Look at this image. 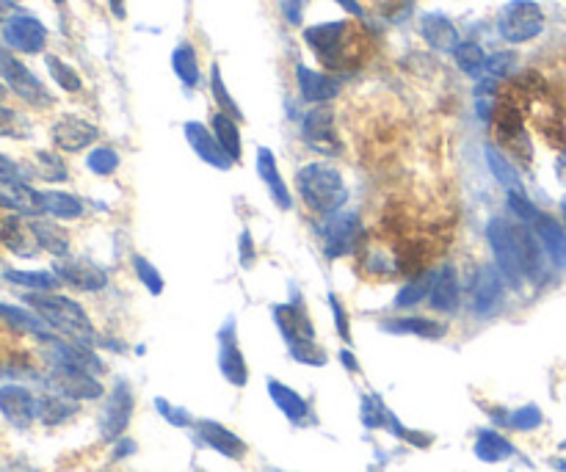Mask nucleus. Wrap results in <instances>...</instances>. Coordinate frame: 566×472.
<instances>
[{
  "instance_id": "35",
  "label": "nucleus",
  "mask_w": 566,
  "mask_h": 472,
  "mask_svg": "<svg viewBox=\"0 0 566 472\" xmlns=\"http://www.w3.org/2000/svg\"><path fill=\"white\" fill-rule=\"evenodd\" d=\"M78 401H70V398H64V395H42L39 398V406H36V420L39 423H45V426H61V423H67L72 417L78 415Z\"/></svg>"
},
{
  "instance_id": "29",
  "label": "nucleus",
  "mask_w": 566,
  "mask_h": 472,
  "mask_svg": "<svg viewBox=\"0 0 566 472\" xmlns=\"http://www.w3.org/2000/svg\"><path fill=\"white\" fill-rule=\"evenodd\" d=\"M0 321L9 323L14 332L31 334V337L42 340V343L50 340V337H56V332L34 310H23V307H14V304H0Z\"/></svg>"
},
{
  "instance_id": "8",
  "label": "nucleus",
  "mask_w": 566,
  "mask_h": 472,
  "mask_svg": "<svg viewBox=\"0 0 566 472\" xmlns=\"http://www.w3.org/2000/svg\"><path fill=\"white\" fill-rule=\"evenodd\" d=\"M321 243H324L326 260H343L357 252L362 238V221L351 210H340L332 216H324V224L318 227Z\"/></svg>"
},
{
  "instance_id": "19",
  "label": "nucleus",
  "mask_w": 566,
  "mask_h": 472,
  "mask_svg": "<svg viewBox=\"0 0 566 472\" xmlns=\"http://www.w3.org/2000/svg\"><path fill=\"white\" fill-rule=\"evenodd\" d=\"M194 434H197L199 445L216 450L224 459L243 461L246 459V453H249L246 442H243L235 431L216 423V420H197V423H194Z\"/></svg>"
},
{
  "instance_id": "25",
  "label": "nucleus",
  "mask_w": 566,
  "mask_h": 472,
  "mask_svg": "<svg viewBox=\"0 0 566 472\" xmlns=\"http://www.w3.org/2000/svg\"><path fill=\"white\" fill-rule=\"evenodd\" d=\"M431 310L439 315H453L462 307V285H459V274L453 265H442L437 268V279H434V288L428 296Z\"/></svg>"
},
{
  "instance_id": "26",
  "label": "nucleus",
  "mask_w": 566,
  "mask_h": 472,
  "mask_svg": "<svg viewBox=\"0 0 566 472\" xmlns=\"http://www.w3.org/2000/svg\"><path fill=\"white\" fill-rule=\"evenodd\" d=\"M266 387H268V398H271V403H274L279 412L285 415V420H290L293 426L310 423L312 412H310V403H307L304 395H299L293 387H288L285 381L279 379H268Z\"/></svg>"
},
{
  "instance_id": "21",
  "label": "nucleus",
  "mask_w": 566,
  "mask_h": 472,
  "mask_svg": "<svg viewBox=\"0 0 566 472\" xmlns=\"http://www.w3.org/2000/svg\"><path fill=\"white\" fill-rule=\"evenodd\" d=\"M39 398L23 384H0V415L14 428H31Z\"/></svg>"
},
{
  "instance_id": "31",
  "label": "nucleus",
  "mask_w": 566,
  "mask_h": 472,
  "mask_svg": "<svg viewBox=\"0 0 566 472\" xmlns=\"http://www.w3.org/2000/svg\"><path fill=\"white\" fill-rule=\"evenodd\" d=\"M42 213L56 221H78L86 213V205L75 194L50 188V191H42Z\"/></svg>"
},
{
  "instance_id": "50",
  "label": "nucleus",
  "mask_w": 566,
  "mask_h": 472,
  "mask_svg": "<svg viewBox=\"0 0 566 472\" xmlns=\"http://www.w3.org/2000/svg\"><path fill=\"white\" fill-rule=\"evenodd\" d=\"M326 304H329V310L335 315V329L337 334H340V340H343V343H351V323H348V312L346 307H343V301L337 299L335 293H329V296H326Z\"/></svg>"
},
{
  "instance_id": "9",
  "label": "nucleus",
  "mask_w": 566,
  "mask_h": 472,
  "mask_svg": "<svg viewBox=\"0 0 566 472\" xmlns=\"http://www.w3.org/2000/svg\"><path fill=\"white\" fill-rule=\"evenodd\" d=\"M136 412V395H133V387H130L128 379H116L108 398H105L103 412H100V420H97V428H100V439L103 442H111L114 445L116 439L125 437V431L130 426V417Z\"/></svg>"
},
{
  "instance_id": "46",
  "label": "nucleus",
  "mask_w": 566,
  "mask_h": 472,
  "mask_svg": "<svg viewBox=\"0 0 566 472\" xmlns=\"http://www.w3.org/2000/svg\"><path fill=\"white\" fill-rule=\"evenodd\" d=\"M0 136H3V139L25 141L31 136V122H28L23 114H17L12 108H6V105H0Z\"/></svg>"
},
{
  "instance_id": "13",
  "label": "nucleus",
  "mask_w": 566,
  "mask_h": 472,
  "mask_svg": "<svg viewBox=\"0 0 566 472\" xmlns=\"http://www.w3.org/2000/svg\"><path fill=\"white\" fill-rule=\"evenodd\" d=\"M301 136H304V144L315 150L318 155H326V158H335L343 152V144L337 139L335 130V114L326 108V105H312L310 111L301 119Z\"/></svg>"
},
{
  "instance_id": "53",
  "label": "nucleus",
  "mask_w": 566,
  "mask_h": 472,
  "mask_svg": "<svg viewBox=\"0 0 566 472\" xmlns=\"http://www.w3.org/2000/svg\"><path fill=\"white\" fill-rule=\"evenodd\" d=\"M304 9H307V0H279V12L285 17V23L290 25H301Z\"/></svg>"
},
{
  "instance_id": "33",
  "label": "nucleus",
  "mask_w": 566,
  "mask_h": 472,
  "mask_svg": "<svg viewBox=\"0 0 566 472\" xmlns=\"http://www.w3.org/2000/svg\"><path fill=\"white\" fill-rule=\"evenodd\" d=\"M31 221V230H34L36 241L42 252H50L56 260L70 254V235L64 232V227H58L56 221L47 219H28Z\"/></svg>"
},
{
  "instance_id": "36",
  "label": "nucleus",
  "mask_w": 566,
  "mask_h": 472,
  "mask_svg": "<svg viewBox=\"0 0 566 472\" xmlns=\"http://www.w3.org/2000/svg\"><path fill=\"white\" fill-rule=\"evenodd\" d=\"M484 158H486V166H489V172H492V177H495L497 183L503 185L506 191H525V188H522L520 172H517V166L509 161L506 152L497 150L495 144H486Z\"/></svg>"
},
{
  "instance_id": "40",
  "label": "nucleus",
  "mask_w": 566,
  "mask_h": 472,
  "mask_svg": "<svg viewBox=\"0 0 566 472\" xmlns=\"http://www.w3.org/2000/svg\"><path fill=\"white\" fill-rule=\"evenodd\" d=\"M31 174H36V177H39V180H45V183H64V180L70 177V169H67V163L61 161V155H56V152L39 150L34 155Z\"/></svg>"
},
{
  "instance_id": "18",
  "label": "nucleus",
  "mask_w": 566,
  "mask_h": 472,
  "mask_svg": "<svg viewBox=\"0 0 566 472\" xmlns=\"http://www.w3.org/2000/svg\"><path fill=\"white\" fill-rule=\"evenodd\" d=\"M183 136L185 141H188L191 152H194L202 163H208L210 169L230 172L232 166H235L208 125H202V122H194V119H191V122H185L183 125Z\"/></svg>"
},
{
  "instance_id": "23",
  "label": "nucleus",
  "mask_w": 566,
  "mask_h": 472,
  "mask_svg": "<svg viewBox=\"0 0 566 472\" xmlns=\"http://www.w3.org/2000/svg\"><path fill=\"white\" fill-rule=\"evenodd\" d=\"M420 36H423V42H426L431 50H437V53H453L456 45L462 42L459 28L453 25L448 14L442 12L420 14Z\"/></svg>"
},
{
  "instance_id": "32",
  "label": "nucleus",
  "mask_w": 566,
  "mask_h": 472,
  "mask_svg": "<svg viewBox=\"0 0 566 472\" xmlns=\"http://www.w3.org/2000/svg\"><path fill=\"white\" fill-rule=\"evenodd\" d=\"M172 70L177 81L183 83L185 89H197L202 83V70H199V53L191 42H180L172 50Z\"/></svg>"
},
{
  "instance_id": "57",
  "label": "nucleus",
  "mask_w": 566,
  "mask_h": 472,
  "mask_svg": "<svg viewBox=\"0 0 566 472\" xmlns=\"http://www.w3.org/2000/svg\"><path fill=\"white\" fill-rule=\"evenodd\" d=\"M108 9L116 20H125L128 17V0H108Z\"/></svg>"
},
{
  "instance_id": "54",
  "label": "nucleus",
  "mask_w": 566,
  "mask_h": 472,
  "mask_svg": "<svg viewBox=\"0 0 566 472\" xmlns=\"http://www.w3.org/2000/svg\"><path fill=\"white\" fill-rule=\"evenodd\" d=\"M0 472H42V470H39V467H34L31 461L9 459V461H0Z\"/></svg>"
},
{
  "instance_id": "15",
  "label": "nucleus",
  "mask_w": 566,
  "mask_h": 472,
  "mask_svg": "<svg viewBox=\"0 0 566 472\" xmlns=\"http://www.w3.org/2000/svg\"><path fill=\"white\" fill-rule=\"evenodd\" d=\"M53 271L61 279V285L81 290V293H100V290L108 288V271L94 260H86V257H70L67 254V257L56 260Z\"/></svg>"
},
{
  "instance_id": "12",
  "label": "nucleus",
  "mask_w": 566,
  "mask_h": 472,
  "mask_svg": "<svg viewBox=\"0 0 566 472\" xmlns=\"http://www.w3.org/2000/svg\"><path fill=\"white\" fill-rule=\"evenodd\" d=\"M216 343H219L216 362H219L224 381H230L232 387H246V384H249V365H246L241 343H238V323H235L232 315L219 326Z\"/></svg>"
},
{
  "instance_id": "64",
  "label": "nucleus",
  "mask_w": 566,
  "mask_h": 472,
  "mask_svg": "<svg viewBox=\"0 0 566 472\" xmlns=\"http://www.w3.org/2000/svg\"><path fill=\"white\" fill-rule=\"evenodd\" d=\"M58 3H61V0H58Z\"/></svg>"
},
{
  "instance_id": "52",
  "label": "nucleus",
  "mask_w": 566,
  "mask_h": 472,
  "mask_svg": "<svg viewBox=\"0 0 566 472\" xmlns=\"http://www.w3.org/2000/svg\"><path fill=\"white\" fill-rule=\"evenodd\" d=\"M238 260H241L243 268H252L257 263V249H255V238L252 232L243 227L241 238H238Z\"/></svg>"
},
{
  "instance_id": "39",
  "label": "nucleus",
  "mask_w": 566,
  "mask_h": 472,
  "mask_svg": "<svg viewBox=\"0 0 566 472\" xmlns=\"http://www.w3.org/2000/svg\"><path fill=\"white\" fill-rule=\"evenodd\" d=\"M453 58H456V67L470 75V78H481L486 67V50L478 42H470V39H462L456 50H453Z\"/></svg>"
},
{
  "instance_id": "30",
  "label": "nucleus",
  "mask_w": 566,
  "mask_h": 472,
  "mask_svg": "<svg viewBox=\"0 0 566 472\" xmlns=\"http://www.w3.org/2000/svg\"><path fill=\"white\" fill-rule=\"evenodd\" d=\"M473 453L475 459L484 461V464H500V461H509L517 453V448L500 431H495V428H481L475 434Z\"/></svg>"
},
{
  "instance_id": "58",
  "label": "nucleus",
  "mask_w": 566,
  "mask_h": 472,
  "mask_svg": "<svg viewBox=\"0 0 566 472\" xmlns=\"http://www.w3.org/2000/svg\"><path fill=\"white\" fill-rule=\"evenodd\" d=\"M340 9H346L348 14H354V17H365V9L359 6V0H335Z\"/></svg>"
},
{
  "instance_id": "20",
  "label": "nucleus",
  "mask_w": 566,
  "mask_h": 472,
  "mask_svg": "<svg viewBox=\"0 0 566 472\" xmlns=\"http://www.w3.org/2000/svg\"><path fill=\"white\" fill-rule=\"evenodd\" d=\"M296 86H299V94L304 103L326 105L340 94L343 81L337 75H332V72H321L312 70L307 64H296Z\"/></svg>"
},
{
  "instance_id": "17",
  "label": "nucleus",
  "mask_w": 566,
  "mask_h": 472,
  "mask_svg": "<svg viewBox=\"0 0 566 472\" xmlns=\"http://www.w3.org/2000/svg\"><path fill=\"white\" fill-rule=\"evenodd\" d=\"M3 42L9 45L14 53H25V56H36L42 53L47 45V28L42 20H36L34 14H14L3 25Z\"/></svg>"
},
{
  "instance_id": "60",
  "label": "nucleus",
  "mask_w": 566,
  "mask_h": 472,
  "mask_svg": "<svg viewBox=\"0 0 566 472\" xmlns=\"http://www.w3.org/2000/svg\"><path fill=\"white\" fill-rule=\"evenodd\" d=\"M266 472H290V470H279V467H266Z\"/></svg>"
},
{
  "instance_id": "7",
  "label": "nucleus",
  "mask_w": 566,
  "mask_h": 472,
  "mask_svg": "<svg viewBox=\"0 0 566 472\" xmlns=\"http://www.w3.org/2000/svg\"><path fill=\"white\" fill-rule=\"evenodd\" d=\"M544 31V9L536 0H509L497 14V36L509 45H528Z\"/></svg>"
},
{
  "instance_id": "49",
  "label": "nucleus",
  "mask_w": 566,
  "mask_h": 472,
  "mask_svg": "<svg viewBox=\"0 0 566 472\" xmlns=\"http://www.w3.org/2000/svg\"><path fill=\"white\" fill-rule=\"evenodd\" d=\"M514 67H517V56H514L511 50H506V53H492V56L486 58L484 75H489V78L500 81V78L511 75V72H514Z\"/></svg>"
},
{
  "instance_id": "45",
  "label": "nucleus",
  "mask_w": 566,
  "mask_h": 472,
  "mask_svg": "<svg viewBox=\"0 0 566 472\" xmlns=\"http://www.w3.org/2000/svg\"><path fill=\"white\" fill-rule=\"evenodd\" d=\"M119 166H122V158H119V152L114 147H94L86 155V169L97 174V177H111Z\"/></svg>"
},
{
  "instance_id": "61",
  "label": "nucleus",
  "mask_w": 566,
  "mask_h": 472,
  "mask_svg": "<svg viewBox=\"0 0 566 472\" xmlns=\"http://www.w3.org/2000/svg\"><path fill=\"white\" fill-rule=\"evenodd\" d=\"M561 216H564V227H566V202L561 205Z\"/></svg>"
},
{
  "instance_id": "28",
  "label": "nucleus",
  "mask_w": 566,
  "mask_h": 472,
  "mask_svg": "<svg viewBox=\"0 0 566 472\" xmlns=\"http://www.w3.org/2000/svg\"><path fill=\"white\" fill-rule=\"evenodd\" d=\"M0 243L17 257H34L39 252V241L31 230V221H23V216H17V213L0 224Z\"/></svg>"
},
{
  "instance_id": "59",
  "label": "nucleus",
  "mask_w": 566,
  "mask_h": 472,
  "mask_svg": "<svg viewBox=\"0 0 566 472\" xmlns=\"http://www.w3.org/2000/svg\"><path fill=\"white\" fill-rule=\"evenodd\" d=\"M3 94H6V83L0 81V100H3Z\"/></svg>"
},
{
  "instance_id": "14",
  "label": "nucleus",
  "mask_w": 566,
  "mask_h": 472,
  "mask_svg": "<svg viewBox=\"0 0 566 472\" xmlns=\"http://www.w3.org/2000/svg\"><path fill=\"white\" fill-rule=\"evenodd\" d=\"M50 139H53V147L67 155H75V152L89 150L97 144L100 139V127L89 122L86 116L78 114H64L58 116L53 127H50Z\"/></svg>"
},
{
  "instance_id": "44",
  "label": "nucleus",
  "mask_w": 566,
  "mask_h": 472,
  "mask_svg": "<svg viewBox=\"0 0 566 472\" xmlns=\"http://www.w3.org/2000/svg\"><path fill=\"white\" fill-rule=\"evenodd\" d=\"M210 94H213V100H216V105H219L221 114L232 116V119H238L241 122L243 119V111L241 105L232 100V94L227 92V83H224V78H221V67L219 64H213L210 67Z\"/></svg>"
},
{
  "instance_id": "6",
  "label": "nucleus",
  "mask_w": 566,
  "mask_h": 472,
  "mask_svg": "<svg viewBox=\"0 0 566 472\" xmlns=\"http://www.w3.org/2000/svg\"><path fill=\"white\" fill-rule=\"evenodd\" d=\"M304 45L310 47L315 58L324 64L326 70L346 72L351 70V56H354V31L348 20H329L304 28Z\"/></svg>"
},
{
  "instance_id": "62",
  "label": "nucleus",
  "mask_w": 566,
  "mask_h": 472,
  "mask_svg": "<svg viewBox=\"0 0 566 472\" xmlns=\"http://www.w3.org/2000/svg\"><path fill=\"white\" fill-rule=\"evenodd\" d=\"M194 472H205V470H202V467H194Z\"/></svg>"
},
{
  "instance_id": "43",
  "label": "nucleus",
  "mask_w": 566,
  "mask_h": 472,
  "mask_svg": "<svg viewBox=\"0 0 566 472\" xmlns=\"http://www.w3.org/2000/svg\"><path fill=\"white\" fill-rule=\"evenodd\" d=\"M387 417H390V409H387V403L382 401V395H376V392L362 395V403H359V420H362V426L368 428V431H376V428L387 426Z\"/></svg>"
},
{
  "instance_id": "24",
  "label": "nucleus",
  "mask_w": 566,
  "mask_h": 472,
  "mask_svg": "<svg viewBox=\"0 0 566 472\" xmlns=\"http://www.w3.org/2000/svg\"><path fill=\"white\" fill-rule=\"evenodd\" d=\"M384 334H401V337H420V340H442L448 334V326L437 318L426 315H398V318H384L379 323Z\"/></svg>"
},
{
  "instance_id": "47",
  "label": "nucleus",
  "mask_w": 566,
  "mask_h": 472,
  "mask_svg": "<svg viewBox=\"0 0 566 472\" xmlns=\"http://www.w3.org/2000/svg\"><path fill=\"white\" fill-rule=\"evenodd\" d=\"M542 423H544V415L536 403H525L520 409L509 412V426L514 428V431H525V434H528V431H536Z\"/></svg>"
},
{
  "instance_id": "37",
  "label": "nucleus",
  "mask_w": 566,
  "mask_h": 472,
  "mask_svg": "<svg viewBox=\"0 0 566 472\" xmlns=\"http://www.w3.org/2000/svg\"><path fill=\"white\" fill-rule=\"evenodd\" d=\"M434 279H437V271H420L417 277H412L406 282L404 288L395 293L393 307L395 310H412L417 304H423L431 296V288H434Z\"/></svg>"
},
{
  "instance_id": "2",
  "label": "nucleus",
  "mask_w": 566,
  "mask_h": 472,
  "mask_svg": "<svg viewBox=\"0 0 566 472\" xmlns=\"http://www.w3.org/2000/svg\"><path fill=\"white\" fill-rule=\"evenodd\" d=\"M271 315H274V323L288 346L290 359L299 365H307V368H324L329 362V354L315 340V326H312L310 312L304 307L299 293L293 290L290 301L274 304Z\"/></svg>"
},
{
  "instance_id": "34",
  "label": "nucleus",
  "mask_w": 566,
  "mask_h": 472,
  "mask_svg": "<svg viewBox=\"0 0 566 472\" xmlns=\"http://www.w3.org/2000/svg\"><path fill=\"white\" fill-rule=\"evenodd\" d=\"M210 130H213V136L219 139L224 152L230 155V161L241 163L243 141H241V127H238V119H232V116L216 111V114L210 116Z\"/></svg>"
},
{
  "instance_id": "5",
  "label": "nucleus",
  "mask_w": 566,
  "mask_h": 472,
  "mask_svg": "<svg viewBox=\"0 0 566 472\" xmlns=\"http://www.w3.org/2000/svg\"><path fill=\"white\" fill-rule=\"evenodd\" d=\"M506 199H509V210L522 221L528 224L536 238L542 241L544 252L550 257V263L558 268V271H566V227L558 224V221L544 213L533 205L531 199L525 196V191H506Z\"/></svg>"
},
{
  "instance_id": "1",
  "label": "nucleus",
  "mask_w": 566,
  "mask_h": 472,
  "mask_svg": "<svg viewBox=\"0 0 566 472\" xmlns=\"http://www.w3.org/2000/svg\"><path fill=\"white\" fill-rule=\"evenodd\" d=\"M486 243L492 249L497 271L506 285L520 288L522 282H539L544 277V246L528 224H514L495 216L486 224Z\"/></svg>"
},
{
  "instance_id": "41",
  "label": "nucleus",
  "mask_w": 566,
  "mask_h": 472,
  "mask_svg": "<svg viewBox=\"0 0 566 472\" xmlns=\"http://www.w3.org/2000/svg\"><path fill=\"white\" fill-rule=\"evenodd\" d=\"M45 67H47V72H50L53 83H56L61 92L78 94L83 89L81 75H78V72H75V67H70V64H67L64 58L45 56Z\"/></svg>"
},
{
  "instance_id": "3",
  "label": "nucleus",
  "mask_w": 566,
  "mask_h": 472,
  "mask_svg": "<svg viewBox=\"0 0 566 472\" xmlns=\"http://www.w3.org/2000/svg\"><path fill=\"white\" fill-rule=\"evenodd\" d=\"M25 304L42 318V321L61 337H67L72 343L81 346H97L100 334L94 329L89 312L83 310L81 304L70 296H61L53 290H42V293H25Z\"/></svg>"
},
{
  "instance_id": "55",
  "label": "nucleus",
  "mask_w": 566,
  "mask_h": 472,
  "mask_svg": "<svg viewBox=\"0 0 566 472\" xmlns=\"http://www.w3.org/2000/svg\"><path fill=\"white\" fill-rule=\"evenodd\" d=\"M136 453V442L133 439H128V437H119L114 442V459L116 461H122V459H128V456H133Z\"/></svg>"
},
{
  "instance_id": "42",
  "label": "nucleus",
  "mask_w": 566,
  "mask_h": 472,
  "mask_svg": "<svg viewBox=\"0 0 566 472\" xmlns=\"http://www.w3.org/2000/svg\"><path fill=\"white\" fill-rule=\"evenodd\" d=\"M130 265H133V274H136V279L144 285V290L152 293V296H161L163 290H166V279H163V274L158 271V265L147 260L144 254H133Z\"/></svg>"
},
{
  "instance_id": "27",
  "label": "nucleus",
  "mask_w": 566,
  "mask_h": 472,
  "mask_svg": "<svg viewBox=\"0 0 566 472\" xmlns=\"http://www.w3.org/2000/svg\"><path fill=\"white\" fill-rule=\"evenodd\" d=\"M0 208L12 210L25 219H36L42 213V191L28 183H0Z\"/></svg>"
},
{
  "instance_id": "10",
  "label": "nucleus",
  "mask_w": 566,
  "mask_h": 472,
  "mask_svg": "<svg viewBox=\"0 0 566 472\" xmlns=\"http://www.w3.org/2000/svg\"><path fill=\"white\" fill-rule=\"evenodd\" d=\"M0 78L28 105H34V108H50L53 105V94L47 92L45 83L39 81L34 72L9 50H0Z\"/></svg>"
},
{
  "instance_id": "38",
  "label": "nucleus",
  "mask_w": 566,
  "mask_h": 472,
  "mask_svg": "<svg viewBox=\"0 0 566 472\" xmlns=\"http://www.w3.org/2000/svg\"><path fill=\"white\" fill-rule=\"evenodd\" d=\"M3 277L9 279L12 285H20V288H28L31 293H42V290H56L61 285V279L56 277V271H23V268H9L3 271Z\"/></svg>"
},
{
  "instance_id": "48",
  "label": "nucleus",
  "mask_w": 566,
  "mask_h": 472,
  "mask_svg": "<svg viewBox=\"0 0 566 472\" xmlns=\"http://www.w3.org/2000/svg\"><path fill=\"white\" fill-rule=\"evenodd\" d=\"M155 409H158V415L169 423V426L174 428H194V417H191V412L188 409H183V406H174L172 401H166L163 395H158L155 398Z\"/></svg>"
},
{
  "instance_id": "63",
  "label": "nucleus",
  "mask_w": 566,
  "mask_h": 472,
  "mask_svg": "<svg viewBox=\"0 0 566 472\" xmlns=\"http://www.w3.org/2000/svg\"><path fill=\"white\" fill-rule=\"evenodd\" d=\"M564 161H566V150H564Z\"/></svg>"
},
{
  "instance_id": "51",
  "label": "nucleus",
  "mask_w": 566,
  "mask_h": 472,
  "mask_svg": "<svg viewBox=\"0 0 566 472\" xmlns=\"http://www.w3.org/2000/svg\"><path fill=\"white\" fill-rule=\"evenodd\" d=\"M0 183H28V172L9 155H0Z\"/></svg>"
},
{
  "instance_id": "4",
  "label": "nucleus",
  "mask_w": 566,
  "mask_h": 472,
  "mask_svg": "<svg viewBox=\"0 0 566 472\" xmlns=\"http://www.w3.org/2000/svg\"><path fill=\"white\" fill-rule=\"evenodd\" d=\"M293 183H296V194L301 196V202L318 216L340 213L351 196L343 172L329 161H312L301 166Z\"/></svg>"
},
{
  "instance_id": "22",
  "label": "nucleus",
  "mask_w": 566,
  "mask_h": 472,
  "mask_svg": "<svg viewBox=\"0 0 566 472\" xmlns=\"http://www.w3.org/2000/svg\"><path fill=\"white\" fill-rule=\"evenodd\" d=\"M255 169H257V177H260V183L266 185V191L271 194V199H274V205H277L279 210L293 208V194H290V188H288V183H285L282 172H279V163H277V155H274V150H268V147H257Z\"/></svg>"
},
{
  "instance_id": "16",
  "label": "nucleus",
  "mask_w": 566,
  "mask_h": 472,
  "mask_svg": "<svg viewBox=\"0 0 566 472\" xmlns=\"http://www.w3.org/2000/svg\"><path fill=\"white\" fill-rule=\"evenodd\" d=\"M47 384L53 387V392L70 398V401H100L105 395L103 381L97 379V373L78 368H53Z\"/></svg>"
},
{
  "instance_id": "56",
  "label": "nucleus",
  "mask_w": 566,
  "mask_h": 472,
  "mask_svg": "<svg viewBox=\"0 0 566 472\" xmlns=\"http://www.w3.org/2000/svg\"><path fill=\"white\" fill-rule=\"evenodd\" d=\"M340 362H343V368L351 370V373H359V362L351 348H343V351H340Z\"/></svg>"
},
{
  "instance_id": "11",
  "label": "nucleus",
  "mask_w": 566,
  "mask_h": 472,
  "mask_svg": "<svg viewBox=\"0 0 566 472\" xmlns=\"http://www.w3.org/2000/svg\"><path fill=\"white\" fill-rule=\"evenodd\" d=\"M506 301V279L497 265H481L470 282V312L475 318H492Z\"/></svg>"
}]
</instances>
